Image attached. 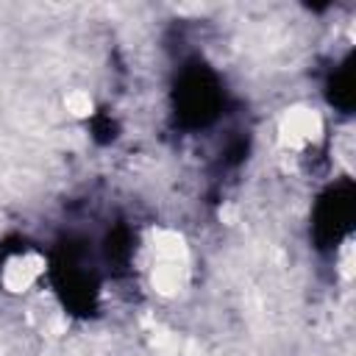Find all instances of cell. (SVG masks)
Wrapping results in <instances>:
<instances>
[{
  "label": "cell",
  "instance_id": "1",
  "mask_svg": "<svg viewBox=\"0 0 356 356\" xmlns=\"http://www.w3.org/2000/svg\"><path fill=\"white\" fill-rule=\"evenodd\" d=\"M136 264L142 278L156 295L175 298L189 286L192 250L186 239L172 228H150L139 239Z\"/></svg>",
  "mask_w": 356,
  "mask_h": 356
},
{
  "label": "cell",
  "instance_id": "2",
  "mask_svg": "<svg viewBox=\"0 0 356 356\" xmlns=\"http://www.w3.org/2000/svg\"><path fill=\"white\" fill-rule=\"evenodd\" d=\"M44 273L47 259L36 248H14L0 259V286L11 295H31Z\"/></svg>",
  "mask_w": 356,
  "mask_h": 356
},
{
  "label": "cell",
  "instance_id": "3",
  "mask_svg": "<svg viewBox=\"0 0 356 356\" xmlns=\"http://www.w3.org/2000/svg\"><path fill=\"white\" fill-rule=\"evenodd\" d=\"M278 145L289 153L314 150L323 136V117L309 106H292L278 117Z\"/></svg>",
  "mask_w": 356,
  "mask_h": 356
}]
</instances>
